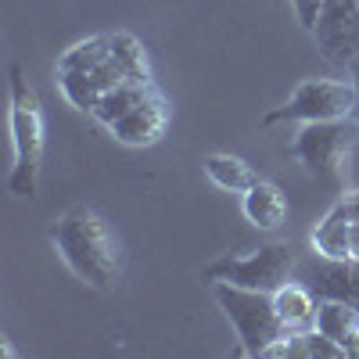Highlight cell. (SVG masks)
Instances as JSON below:
<instances>
[{
  "label": "cell",
  "mask_w": 359,
  "mask_h": 359,
  "mask_svg": "<svg viewBox=\"0 0 359 359\" xmlns=\"http://www.w3.org/2000/svg\"><path fill=\"white\" fill-rule=\"evenodd\" d=\"M359 108V86L352 79H306L294 86V94L262 115V126L277 123H327V118H345Z\"/></svg>",
  "instance_id": "6"
},
{
  "label": "cell",
  "mask_w": 359,
  "mask_h": 359,
  "mask_svg": "<svg viewBox=\"0 0 359 359\" xmlns=\"http://www.w3.org/2000/svg\"><path fill=\"white\" fill-rule=\"evenodd\" d=\"M50 245L76 280L94 291H115L118 277H123V255H118V241L101 212H94L90 205H72L69 212L54 219Z\"/></svg>",
  "instance_id": "1"
},
{
  "label": "cell",
  "mask_w": 359,
  "mask_h": 359,
  "mask_svg": "<svg viewBox=\"0 0 359 359\" xmlns=\"http://www.w3.org/2000/svg\"><path fill=\"white\" fill-rule=\"evenodd\" d=\"M57 86H62L65 101H69L72 108L86 111V115L94 111V104H97L101 94H104V86L97 83L94 72H57Z\"/></svg>",
  "instance_id": "18"
},
{
  "label": "cell",
  "mask_w": 359,
  "mask_h": 359,
  "mask_svg": "<svg viewBox=\"0 0 359 359\" xmlns=\"http://www.w3.org/2000/svg\"><path fill=\"white\" fill-rule=\"evenodd\" d=\"M345 352H348V359H359V327L352 331V338L345 341Z\"/></svg>",
  "instance_id": "22"
},
{
  "label": "cell",
  "mask_w": 359,
  "mask_h": 359,
  "mask_svg": "<svg viewBox=\"0 0 359 359\" xmlns=\"http://www.w3.org/2000/svg\"><path fill=\"white\" fill-rule=\"evenodd\" d=\"M104 62H111V40L108 36H90L72 43L57 57V72H97Z\"/></svg>",
  "instance_id": "15"
},
{
  "label": "cell",
  "mask_w": 359,
  "mask_h": 359,
  "mask_svg": "<svg viewBox=\"0 0 359 359\" xmlns=\"http://www.w3.org/2000/svg\"><path fill=\"white\" fill-rule=\"evenodd\" d=\"M355 144H359V123L352 115H345V118H327V123H302L291 144V155L306 165V172L323 191L341 198Z\"/></svg>",
  "instance_id": "3"
},
{
  "label": "cell",
  "mask_w": 359,
  "mask_h": 359,
  "mask_svg": "<svg viewBox=\"0 0 359 359\" xmlns=\"http://www.w3.org/2000/svg\"><path fill=\"white\" fill-rule=\"evenodd\" d=\"M11 76V140H15V165L8 187L15 198H36L40 187V162H43V108L36 90L29 86L18 62L8 69Z\"/></svg>",
  "instance_id": "2"
},
{
  "label": "cell",
  "mask_w": 359,
  "mask_h": 359,
  "mask_svg": "<svg viewBox=\"0 0 359 359\" xmlns=\"http://www.w3.org/2000/svg\"><path fill=\"white\" fill-rule=\"evenodd\" d=\"M352 83L359 86V57H355V62H352Z\"/></svg>",
  "instance_id": "23"
},
{
  "label": "cell",
  "mask_w": 359,
  "mask_h": 359,
  "mask_svg": "<svg viewBox=\"0 0 359 359\" xmlns=\"http://www.w3.org/2000/svg\"><path fill=\"white\" fill-rule=\"evenodd\" d=\"M294 248L284 241L262 245L248 255H223L216 262H208L201 269V277L208 284H237V287H252V291H269L273 294L280 284L294 277Z\"/></svg>",
  "instance_id": "5"
},
{
  "label": "cell",
  "mask_w": 359,
  "mask_h": 359,
  "mask_svg": "<svg viewBox=\"0 0 359 359\" xmlns=\"http://www.w3.org/2000/svg\"><path fill=\"white\" fill-rule=\"evenodd\" d=\"M111 57L118 62L126 79H137V83H151V65H147V50L144 43L133 36V33H111Z\"/></svg>",
  "instance_id": "17"
},
{
  "label": "cell",
  "mask_w": 359,
  "mask_h": 359,
  "mask_svg": "<svg viewBox=\"0 0 359 359\" xmlns=\"http://www.w3.org/2000/svg\"><path fill=\"white\" fill-rule=\"evenodd\" d=\"M313 248L327 259H348L352 255V219L338 208H331L313 230Z\"/></svg>",
  "instance_id": "13"
},
{
  "label": "cell",
  "mask_w": 359,
  "mask_h": 359,
  "mask_svg": "<svg viewBox=\"0 0 359 359\" xmlns=\"http://www.w3.org/2000/svg\"><path fill=\"white\" fill-rule=\"evenodd\" d=\"M165 123H169V108H165V97L155 90L151 97H144L137 108H130L118 123H111L108 133L126 147H147L165 133Z\"/></svg>",
  "instance_id": "9"
},
{
  "label": "cell",
  "mask_w": 359,
  "mask_h": 359,
  "mask_svg": "<svg viewBox=\"0 0 359 359\" xmlns=\"http://www.w3.org/2000/svg\"><path fill=\"white\" fill-rule=\"evenodd\" d=\"M273 306H277V316L284 323L287 334H302V331H313L316 327V309H320V298L302 284V280H287L273 291Z\"/></svg>",
  "instance_id": "10"
},
{
  "label": "cell",
  "mask_w": 359,
  "mask_h": 359,
  "mask_svg": "<svg viewBox=\"0 0 359 359\" xmlns=\"http://www.w3.org/2000/svg\"><path fill=\"white\" fill-rule=\"evenodd\" d=\"M205 176L212 180L219 191H230V194H245L259 180L255 169L237 155H208L205 158Z\"/></svg>",
  "instance_id": "14"
},
{
  "label": "cell",
  "mask_w": 359,
  "mask_h": 359,
  "mask_svg": "<svg viewBox=\"0 0 359 359\" xmlns=\"http://www.w3.org/2000/svg\"><path fill=\"white\" fill-rule=\"evenodd\" d=\"M334 208H338V212H345L348 219H359V191H345Z\"/></svg>",
  "instance_id": "21"
},
{
  "label": "cell",
  "mask_w": 359,
  "mask_h": 359,
  "mask_svg": "<svg viewBox=\"0 0 359 359\" xmlns=\"http://www.w3.org/2000/svg\"><path fill=\"white\" fill-rule=\"evenodd\" d=\"M212 291H216L219 309L226 313V320L237 331L241 355L259 359L266 345H273L277 338H287L269 291H252V287H237V284H212Z\"/></svg>",
  "instance_id": "4"
},
{
  "label": "cell",
  "mask_w": 359,
  "mask_h": 359,
  "mask_svg": "<svg viewBox=\"0 0 359 359\" xmlns=\"http://www.w3.org/2000/svg\"><path fill=\"white\" fill-rule=\"evenodd\" d=\"M345 345L327 338L323 331H302V334H291V359H345Z\"/></svg>",
  "instance_id": "19"
},
{
  "label": "cell",
  "mask_w": 359,
  "mask_h": 359,
  "mask_svg": "<svg viewBox=\"0 0 359 359\" xmlns=\"http://www.w3.org/2000/svg\"><path fill=\"white\" fill-rule=\"evenodd\" d=\"M359 327V309L348 302H338V298H323L320 309H316V331H323L327 338L334 341H348L352 331Z\"/></svg>",
  "instance_id": "16"
},
{
  "label": "cell",
  "mask_w": 359,
  "mask_h": 359,
  "mask_svg": "<svg viewBox=\"0 0 359 359\" xmlns=\"http://www.w3.org/2000/svg\"><path fill=\"white\" fill-rule=\"evenodd\" d=\"M313 40L323 62L352 65L359 57V0H323Z\"/></svg>",
  "instance_id": "7"
},
{
  "label": "cell",
  "mask_w": 359,
  "mask_h": 359,
  "mask_svg": "<svg viewBox=\"0 0 359 359\" xmlns=\"http://www.w3.org/2000/svg\"><path fill=\"white\" fill-rule=\"evenodd\" d=\"M241 208H245V219L255 230H277L287 219V198L277 184H269V180H255V184L241 194Z\"/></svg>",
  "instance_id": "11"
},
{
  "label": "cell",
  "mask_w": 359,
  "mask_h": 359,
  "mask_svg": "<svg viewBox=\"0 0 359 359\" xmlns=\"http://www.w3.org/2000/svg\"><path fill=\"white\" fill-rule=\"evenodd\" d=\"M294 280H302L320 302L323 298H338L359 309V255L348 259H327L316 248L294 262Z\"/></svg>",
  "instance_id": "8"
},
{
  "label": "cell",
  "mask_w": 359,
  "mask_h": 359,
  "mask_svg": "<svg viewBox=\"0 0 359 359\" xmlns=\"http://www.w3.org/2000/svg\"><path fill=\"white\" fill-rule=\"evenodd\" d=\"M155 83H137V79H123L118 86H111V90H104L101 94V101L94 104V123H101L104 130L111 126V123H118V118H123L130 108H137L144 97H151L155 94Z\"/></svg>",
  "instance_id": "12"
},
{
  "label": "cell",
  "mask_w": 359,
  "mask_h": 359,
  "mask_svg": "<svg viewBox=\"0 0 359 359\" xmlns=\"http://www.w3.org/2000/svg\"><path fill=\"white\" fill-rule=\"evenodd\" d=\"M320 4H323V0H291V8H294L298 22H302V29H309V33H313V25H316Z\"/></svg>",
  "instance_id": "20"
}]
</instances>
